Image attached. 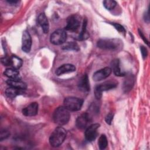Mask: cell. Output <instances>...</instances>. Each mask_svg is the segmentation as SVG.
Segmentation results:
<instances>
[{
  "label": "cell",
  "instance_id": "7",
  "mask_svg": "<svg viewBox=\"0 0 150 150\" xmlns=\"http://www.w3.org/2000/svg\"><path fill=\"white\" fill-rule=\"evenodd\" d=\"M80 25V18L77 15H72L67 19L64 29L67 30L74 32L78 29Z\"/></svg>",
  "mask_w": 150,
  "mask_h": 150
},
{
  "label": "cell",
  "instance_id": "2",
  "mask_svg": "<svg viewBox=\"0 0 150 150\" xmlns=\"http://www.w3.org/2000/svg\"><path fill=\"white\" fill-rule=\"evenodd\" d=\"M66 129L62 127H58L53 131L49 138V143L53 147H58L64 142L66 137Z\"/></svg>",
  "mask_w": 150,
  "mask_h": 150
},
{
  "label": "cell",
  "instance_id": "1",
  "mask_svg": "<svg viewBox=\"0 0 150 150\" xmlns=\"http://www.w3.org/2000/svg\"><path fill=\"white\" fill-rule=\"evenodd\" d=\"M54 122L59 125L66 124L70 118L69 111L64 106L58 107L54 111L53 115Z\"/></svg>",
  "mask_w": 150,
  "mask_h": 150
},
{
  "label": "cell",
  "instance_id": "32",
  "mask_svg": "<svg viewBox=\"0 0 150 150\" xmlns=\"http://www.w3.org/2000/svg\"><path fill=\"white\" fill-rule=\"evenodd\" d=\"M7 2L11 4H16L17 3L19 2L18 1H13V0H11V1H7Z\"/></svg>",
  "mask_w": 150,
  "mask_h": 150
},
{
  "label": "cell",
  "instance_id": "23",
  "mask_svg": "<svg viewBox=\"0 0 150 150\" xmlns=\"http://www.w3.org/2000/svg\"><path fill=\"white\" fill-rule=\"evenodd\" d=\"M87 20L86 19H84L83 21V26H82V29L81 31L80 32V34L79 36V38L78 40H84L86 39L87 38L88 35L87 33V29H86V26H87Z\"/></svg>",
  "mask_w": 150,
  "mask_h": 150
},
{
  "label": "cell",
  "instance_id": "29",
  "mask_svg": "<svg viewBox=\"0 0 150 150\" xmlns=\"http://www.w3.org/2000/svg\"><path fill=\"white\" fill-rule=\"evenodd\" d=\"M140 50H141V52L143 59H145L148 54V50L144 46H140Z\"/></svg>",
  "mask_w": 150,
  "mask_h": 150
},
{
  "label": "cell",
  "instance_id": "30",
  "mask_svg": "<svg viewBox=\"0 0 150 150\" xmlns=\"http://www.w3.org/2000/svg\"><path fill=\"white\" fill-rule=\"evenodd\" d=\"M1 62L4 66H9L10 65V58L7 57H4L1 58Z\"/></svg>",
  "mask_w": 150,
  "mask_h": 150
},
{
  "label": "cell",
  "instance_id": "25",
  "mask_svg": "<svg viewBox=\"0 0 150 150\" xmlns=\"http://www.w3.org/2000/svg\"><path fill=\"white\" fill-rule=\"evenodd\" d=\"M103 4L104 6L108 10L113 9L117 5L116 1L113 0H105L103 1Z\"/></svg>",
  "mask_w": 150,
  "mask_h": 150
},
{
  "label": "cell",
  "instance_id": "16",
  "mask_svg": "<svg viewBox=\"0 0 150 150\" xmlns=\"http://www.w3.org/2000/svg\"><path fill=\"white\" fill-rule=\"evenodd\" d=\"M38 22L39 25L41 26L43 32L45 33H47L49 30V24L48 19L44 13H41L39 14L38 18Z\"/></svg>",
  "mask_w": 150,
  "mask_h": 150
},
{
  "label": "cell",
  "instance_id": "31",
  "mask_svg": "<svg viewBox=\"0 0 150 150\" xmlns=\"http://www.w3.org/2000/svg\"><path fill=\"white\" fill-rule=\"evenodd\" d=\"M138 32H139V35H140V36H141V38L144 40V41L148 45H149V43H148V41L147 40V39H146V38L145 37V36L144 35V34H143V33L142 32V31L141 30H138Z\"/></svg>",
  "mask_w": 150,
  "mask_h": 150
},
{
  "label": "cell",
  "instance_id": "9",
  "mask_svg": "<svg viewBox=\"0 0 150 150\" xmlns=\"http://www.w3.org/2000/svg\"><path fill=\"white\" fill-rule=\"evenodd\" d=\"M100 124L96 123L89 125L85 131V138L88 141H94L97 136V129L100 127Z\"/></svg>",
  "mask_w": 150,
  "mask_h": 150
},
{
  "label": "cell",
  "instance_id": "11",
  "mask_svg": "<svg viewBox=\"0 0 150 150\" xmlns=\"http://www.w3.org/2000/svg\"><path fill=\"white\" fill-rule=\"evenodd\" d=\"M32 46V38L28 31L25 30L22 34V49L25 53L30 51Z\"/></svg>",
  "mask_w": 150,
  "mask_h": 150
},
{
  "label": "cell",
  "instance_id": "27",
  "mask_svg": "<svg viewBox=\"0 0 150 150\" xmlns=\"http://www.w3.org/2000/svg\"><path fill=\"white\" fill-rule=\"evenodd\" d=\"M10 133L7 130H2L0 134V140L2 141L4 139H6L8 138L9 135Z\"/></svg>",
  "mask_w": 150,
  "mask_h": 150
},
{
  "label": "cell",
  "instance_id": "21",
  "mask_svg": "<svg viewBox=\"0 0 150 150\" xmlns=\"http://www.w3.org/2000/svg\"><path fill=\"white\" fill-rule=\"evenodd\" d=\"M9 58H10V66H11L12 68L18 70L21 67L23 62L21 58H19V57L15 55H12Z\"/></svg>",
  "mask_w": 150,
  "mask_h": 150
},
{
  "label": "cell",
  "instance_id": "4",
  "mask_svg": "<svg viewBox=\"0 0 150 150\" xmlns=\"http://www.w3.org/2000/svg\"><path fill=\"white\" fill-rule=\"evenodd\" d=\"M64 107L70 111H77L81 109L83 100L76 97H66L63 101Z\"/></svg>",
  "mask_w": 150,
  "mask_h": 150
},
{
  "label": "cell",
  "instance_id": "13",
  "mask_svg": "<svg viewBox=\"0 0 150 150\" xmlns=\"http://www.w3.org/2000/svg\"><path fill=\"white\" fill-rule=\"evenodd\" d=\"M125 79L123 83V90L125 93H128L134 85L135 78L131 73L125 74Z\"/></svg>",
  "mask_w": 150,
  "mask_h": 150
},
{
  "label": "cell",
  "instance_id": "24",
  "mask_svg": "<svg viewBox=\"0 0 150 150\" xmlns=\"http://www.w3.org/2000/svg\"><path fill=\"white\" fill-rule=\"evenodd\" d=\"M108 145V141L104 134L101 135L98 141V145L100 149H104Z\"/></svg>",
  "mask_w": 150,
  "mask_h": 150
},
{
  "label": "cell",
  "instance_id": "5",
  "mask_svg": "<svg viewBox=\"0 0 150 150\" xmlns=\"http://www.w3.org/2000/svg\"><path fill=\"white\" fill-rule=\"evenodd\" d=\"M118 86V82L115 80H109L97 85L94 89V95L97 99L99 100L102 97L103 91L115 88Z\"/></svg>",
  "mask_w": 150,
  "mask_h": 150
},
{
  "label": "cell",
  "instance_id": "17",
  "mask_svg": "<svg viewBox=\"0 0 150 150\" xmlns=\"http://www.w3.org/2000/svg\"><path fill=\"white\" fill-rule=\"evenodd\" d=\"M111 69L115 76L121 77L124 76L125 75V73L123 72L120 69V60L118 59H115L113 60H112L111 63Z\"/></svg>",
  "mask_w": 150,
  "mask_h": 150
},
{
  "label": "cell",
  "instance_id": "18",
  "mask_svg": "<svg viewBox=\"0 0 150 150\" xmlns=\"http://www.w3.org/2000/svg\"><path fill=\"white\" fill-rule=\"evenodd\" d=\"M6 83L8 86H9V87H14L20 90H25L27 88L26 84L25 82L21 81V80L9 79L6 81Z\"/></svg>",
  "mask_w": 150,
  "mask_h": 150
},
{
  "label": "cell",
  "instance_id": "3",
  "mask_svg": "<svg viewBox=\"0 0 150 150\" xmlns=\"http://www.w3.org/2000/svg\"><path fill=\"white\" fill-rule=\"evenodd\" d=\"M121 41L117 39H102L97 43L98 47L104 50H117L121 46Z\"/></svg>",
  "mask_w": 150,
  "mask_h": 150
},
{
  "label": "cell",
  "instance_id": "14",
  "mask_svg": "<svg viewBox=\"0 0 150 150\" xmlns=\"http://www.w3.org/2000/svg\"><path fill=\"white\" fill-rule=\"evenodd\" d=\"M78 87L83 92L87 93L90 91V83L87 74H84L79 80Z\"/></svg>",
  "mask_w": 150,
  "mask_h": 150
},
{
  "label": "cell",
  "instance_id": "28",
  "mask_svg": "<svg viewBox=\"0 0 150 150\" xmlns=\"http://www.w3.org/2000/svg\"><path fill=\"white\" fill-rule=\"evenodd\" d=\"M113 117H114V114L112 113H111V112L108 113L105 118V121L106 123L110 125L113 120Z\"/></svg>",
  "mask_w": 150,
  "mask_h": 150
},
{
  "label": "cell",
  "instance_id": "8",
  "mask_svg": "<svg viewBox=\"0 0 150 150\" xmlns=\"http://www.w3.org/2000/svg\"><path fill=\"white\" fill-rule=\"evenodd\" d=\"M92 121V117L88 112H85L79 116L76 120V127L80 129L86 128Z\"/></svg>",
  "mask_w": 150,
  "mask_h": 150
},
{
  "label": "cell",
  "instance_id": "6",
  "mask_svg": "<svg viewBox=\"0 0 150 150\" xmlns=\"http://www.w3.org/2000/svg\"><path fill=\"white\" fill-rule=\"evenodd\" d=\"M67 39V33L64 29H58L54 31L50 35V42L55 45L63 44Z\"/></svg>",
  "mask_w": 150,
  "mask_h": 150
},
{
  "label": "cell",
  "instance_id": "19",
  "mask_svg": "<svg viewBox=\"0 0 150 150\" xmlns=\"http://www.w3.org/2000/svg\"><path fill=\"white\" fill-rule=\"evenodd\" d=\"M4 74L9 79L21 80V77L19 71L17 69L13 68L6 69L4 71Z\"/></svg>",
  "mask_w": 150,
  "mask_h": 150
},
{
  "label": "cell",
  "instance_id": "12",
  "mask_svg": "<svg viewBox=\"0 0 150 150\" xmlns=\"http://www.w3.org/2000/svg\"><path fill=\"white\" fill-rule=\"evenodd\" d=\"M38 103L36 102L31 103L22 110V113L26 117L35 116L38 112Z\"/></svg>",
  "mask_w": 150,
  "mask_h": 150
},
{
  "label": "cell",
  "instance_id": "22",
  "mask_svg": "<svg viewBox=\"0 0 150 150\" xmlns=\"http://www.w3.org/2000/svg\"><path fill=\"white\" fill-rule=\"evenodd\" d=\"M62 49L66 50L79 51L80 50V47L76 42H69L62 46Z\"/></svg>",
  "mask_w": 150,
  "mask_h": 150
},
{
  "label": "cell",
  "instance_id": "15",
  "mask_svg": "<svg viewBox=\"0 0 150 150\" xmlns=\"http://www.w3.org/2000/svg\"><path fill=\"white\" fill-rule=\"evenodd\" d=\"M76 70V67L72 64H64L60 66L56 70V74L60 76L65 73H71Z\"/></svg>",
  "mask_w": 150,
  "mask_h": 150
},
{
  "label": "cell",
  "instance_id": "20",
  "mask_svg": "<svg viewBox=\"0 0 150 150\" xmlns=\"http://www.w3.org/2000/svg\"><path fill=\"white\" fill-rule=\"evenodd\" d=\"M23 90H20L12 87H9L5 90L6 96L10 98H14L16 96L23 94Z\"/></svg>",
  "mask_w": 150,
  "mask_h": 150
},
{
  "label": "cell",
  "instance_id": "26",
  "mask_svg": "<svg viewBox=\"0 0 150 150\" xmlns=\"http://www.w3.org/2000/svg\"><path fill=\"white\" fill-rule=\"evenodd\" d=\"M111 24L112 25H113L114 27L115 28V29L117 30L119 32H120L121 33H125V28L121 25H120V23L112 22V23H111Z\"/></svg>",
  "mask_w": 150,
  "mask_h": 150
},
{
  "label": "cell",
  "instance_id": "10",
  "mask_svg": "<svg viewBox=\"0 0 150 150\" xmlns=\"http://www.w3.org/2000/svg\"><path fill=\"white\" fill-rule=\"evenodd\" d=\"M112 70L109 67H106L96 71L93 76V79L95 81H101L107 78L111 73Z\"/></svg>",
  "mask_w": 150,
  "mask_h": 150
}]
</instances>
